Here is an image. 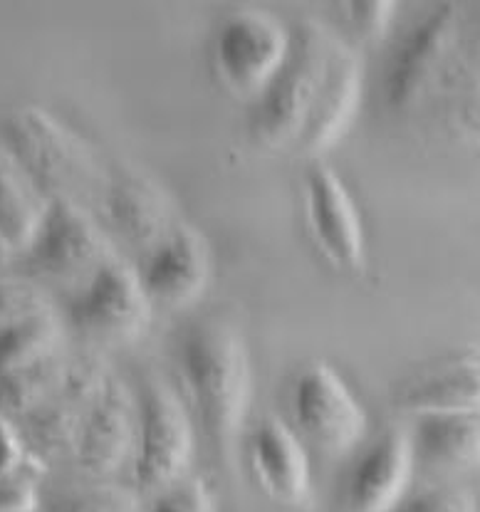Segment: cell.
Masks as SVG:
<instances>
[{"mask_svg": "<svg viewBox=\"0 0 480 512\" xmlns=\"http://www.w3.org/2000/svg\"><path fill=\"white\" fill-rule=\"evenodd\" d=\"M176 369L203 436L228 456L243 433L253 394V369L240 329L223 315L193 320L176 344Z\"/></svg>", "mask_w": 480, "mask_h": 512, "instance_id": "cell-1", "label": "cell"}, {"mask_svg": "<svg viewBox=\"0 0 480 512\" xmlns=\"http://www.w3.org/2000/svg\"><path fill=\"white\" fill-rule=\"evenodd\" d=\"M292 45L283 70L253 99L250 134L265 149L290 151L320 102L342 40L317 20H300L290 28Z\"/></svg>", "mask_w": 480, "mask_h": 512, "instance_id": "cell-2", "label": "cell"}, {"mask_svg": "<svg viewBox=\"0 0 480 512\" xmlns=\"http://www.w3.org/2000/svg\"><path fill=\"white\" fill-rule=\"evenodd\" d=\"M50 198H75L102 181L95 149L62 119L28 104L8 114L0 132Z\"/></svg>", "mask_w": 480, "mask_h": 512, "instance_id": "cell-3", "label": "cell"}, {"mask_svg": "<svg viewBox=\"0 0 480 512\" xmlns=\"http://www.w3.org/2000/svg\"><path fill=\"white\" fill-rule=\"evenodd\" d=\"M193 421L179 391L164 376H146L137 399L132 475L139 493L159 495L189 475Z\"/></svg>", "mask_w": 480, "mask_h": 512, "instance_id": "cell-4", "label": "cell"}, {"mask_svg": "<svg viewBox=\"0 0 480 512\" xmlns=\"http://www.w3.org/2000/svg\"><path fill=\"white\" fill-rule=\"evenodd\" d=\"M290 416L297 436L327 456L352 453L369 431L364 404L327 362H310L295 374L290 384Z\"/></svg>", "mask_w": 480, "mask_h": 512, "instance_id": "cell-5", "label": "cell"}, {"mask_svg": "<svg viewBox=\"0 0 480 512\" xmlns=\"http://www.w3.org/2000/svg\"><path fill=\"white\" fill-rule=\"evenodd\" d=\"M292 33L265 10H238L216 30L211 47L213 72L233 94L258 97L283 70Z\"/></svg>", "mask_w": 480, "mask_h": 512, "instance_id": "cell-6", "label": "cell"}, {"mask_svg": "<svg viewBox=\"0 0 480 512\" xmlns=\"http://www.w3.org/2000/svg\"><path fill=\"white\" fill-rule=\"evenodd\" d=\"M30 263L45 278L77 287L117 258L102 226L75 198H52L48 216L28 250Z\"/></svg>", "mask_w": 480, "mask_h": 512, "instance_id": "cell-7", "label": "cell"}, {"mask_svg": "<svg viewBox=\"0 0 480 512\" xmlns=\"http://www.w3.org/2000/svg\"><path fill=\"white\" fill-rule=\"evenodd\" d=\"M305 221L312 245L337 273L357 275L367 265V231L347 184L330 166L317 164L305 176Z\"/></svg>", "mask_w": 480, "mask_h": 512, "instance_id": "cell-8", "label": "cell"}, {"mask_svg": "<svg viewBox=\"0 0 480 512\" xmlns=\"http://www.w3.org/2000/svg\"><path fill=\"white\" fill-rule=\"evenodd\" d=\"M151 307L137 268L112 258L77 287L70 300V320L95 339L132 342L149 327Z\"/></svg>", "mask_w": 480, "mask_h": 512, "instance_id": "cell-9", "label": "cell"}, {"mask_svg": "<svg viewBox=\"0 0 480 512\" xmlns=\"http://www.w3.org/2000/svg\"><path fill=\"white\" fill-rule=\"evenodd\" d=\"M414 470L411 433L389 428L369 443L349 468L342 490L344 512H394L409 495Z\"/></svg>", "mask_w": 480, "mask_h": 512, "instance_id": "cell-10", "label": "cell"}, {"mask_svg": "<svg viewBox=\"0 0 480 512\" xmlns=\"http://www.w3.org/2000/svg\"><path fill=\"white\" fill-rule=\"evenodd\" d=\"M245 458L255 485L273 503L302 508L312 495V466L295 428L263 416L245 436Z\"/></svg>", "mask_w": 480, "mask_h": 512, "instance_id": "cell-11", "label": "cell"}, {"mask_svg": "<svg viewBox=\"0 0 480 512\" xmlns=\"http://www.w3.org/2000/svg\"><path fill=\"white\" fill-rule=\"evenodd\" d=\"M151 305L189 307L211 280V248L206 235L191 226H176L144 253L137 268Z\"/></svg>", "mask_w": 480, "mask_h": 512, "instance_id": "cell-12", "label": "cell"}, {"mask_svg": "<svg viewBox=\"0 0 480 512\" xmlns=\"http://www.w3.org/2000/svg\"><path fill=\"white\" fill-rule=\"evenodd\" d=\"M394 409L404 414H480V352H453L421 364L396 384Z\"/></svg>", "mask_w": 480, "mask_h": 512, "instance_id": "cell-13", "label": "cell"}, {"mask_svg": "<svg viewBox=\"0 0 480 512\" xmlns=\"http://www.w3.org/2000/svg\"><path fill=\"white\" fill-rule=\"evenodd\" d=\"M463 3H443L433 8L419 25L406 33L394 50L386 70L384 97L394 112H409L424 90L448 47L456 43L461 30Z\"/></svg>", "mask_w": 480, "mask_h": 512, "instance_id": "cell-14", "label": "cell"}, {"mask_svg": "<svg viewBox=\"0 0 480 512\" xmlns=\"http://www.w3.org/2000/svg\"><path fill=\"white\" fill-rule=\"evenodd\" d=\"M137 446V399L119 376L109 374L82 421L75 458L90 475H112L132 463Z\"/></svg>", "mask_w": 480, "mask_h": 512, "instance_id": "cell-15", "label": "cell"}, {"mask_svg": "<svg viewBox=\"0 0 480 512\" xmlns=\"http://www.w3.org/2000/svg\"><path fill=\"white\" fill-rule=\"evenodd\" d=\"M104 206L114 231L144 253L179 226L169 191L139 169H122L107 181Z\"/></svg>", "mask_w": 480, "mask_h": 512, "instance_id": "cell-16", "label": "cell"}, {"mask_svg": "<svg viewBox=\"0 0 480 512\" xmlns=\"http://www.w3.org/2000/svg\"><path fill=\"white\" fill-rule=\"evenodd\" d=\"M359 102H362V65H359L357 55L347 45H342L320 102L312 109L290 154L300 156V159H317L330 151L352 127Z\"/></svg>", "mask_w": 480, "mask_h": 512, "instance_id": "cell-17", "label": "cell"}, {"mask_svg": "<svg viewBox=\"0 0 480 512\" xmlns=\"http://www.w3.org/2000/svg\"><path fill=\"white\" fill-rule=\"evenodd\" d=\"M52 198L0 134V245L28 253Z\"/></svg>", "mask_w": 480, "mask_h": 512, "instance_id": "cell-18", "label": "cell"}, {"mask_svg": "<svg viewBox=\"0 0 480 512\" xmlns=\"http://www.w3.org/2000/svg\"><path fill=\"white\" fill-rule=\"evenodd\" d=\"M416 466L433 470L480 468V414L416 416L411 428Z\"/></svg>", "mask_w": 480, "mask_h": 512, "instance_id": "cell-19", "label": "cell"}, {"mask_svg": "<svg viewBox=\"0 0 480 512\" xmlns=\"http://www.w3.org/2000/svg\"><path fill=\"white\" fill-rule=\"evenodd\" d=\"M62 352V322L45 307L0 332V376Z\"/></svg>", "mask_w": 480, "mask_h": 512, "instance_id": "cell-20", "label": "cell"}, {"mask_svg": "<svg viewBox=\"0 0 480 512\" xmlns=\"http://www.w3.org/2000/svg\"><path fill=\"white\" fill-rule=\"evenodd\" d=\"M67 362L70 359L60 352L13 374L0 376V414L30 416L48 404L65 381Z\"/></svg>", "mask_w": 480, "mask_h": 512, "instance_id": "cell-21", "label": "cell"}, {"mask_svg": "<svg viewBox=\"0 0 480 512\" xmlns=\"http://www.w3.org/2000/svg\"><path fill=\"white\" fill-rule=\"evenodd\" d=\"M43 466L30 453L28 461L8 475H0V512H38Z\"/></svg>", "mask_w": 480, "mask_h": 512, "instance_id": "cell-22", "label": "cell"}, {"mask_svg": "<svg viewBox=\"0 0 480 512\" xmlns=\"http://www.w3.org/2000/svg\"><path fill=\"white\" fill-rule=\"evenodd\" d=\"M48 512H139V498L119 485H92L60 498Z\"/></svg>", "mask_w": 480, "mask_h": 512, "instance_id": "cell-23", "label": "cell"}, {"mask_svg": "<svg viewBox=\"0 0 480 512\" xmlns=\"http://www.w3.org/2000/svg\"><path fill=\"white\" fill-rule=\"evenodd\" d=\"M342 20L347 23L349 33L362 43H377L391 28L396 3L389 0H364V3H342L337 5Z\"/></svg>", "mask_w": 480, "mask_h": 512, "instance_id": "cell-24", "label": "cell"}, {"mask_svg": "<svg viewBox=\"0 0 480 512\" xmlns=\"http://www.w3.org/2000/svg\"><path fill=\"white\" fill-rule=\"evenodd\" d=\"M149 512H216V503L206 480L186 475L184 480L154 495Z\"/></svg>", "mask_w": 480, "mask_h": 512, "instance_id": "cell-25", "label": "cell"}, {"mask_svg": "<svg viewBox=\"0 0 480 512\" xmlns=\"http://www.w3.org/2000/svg\"><path fill=\"white\" fill-rule=\"evenodd\" d=\"M394 512H476V500L456 485H436L406 495Z\"/></svg>", "mask_w": 480, "mask_h": 512, "instance_id": "cell-26", "label": "cell"}, {"mask_svg": "<svg viewBox=\"0 0 480 512\" xmlns=\"http://www.w3.org/2000/svg\"><path fill=\"white\" fill-rule=\"evenodd\" d=\"M40 310H45V297L38 287L23 280H0V332Z\"/></svg>", "mask_w": 480, "mask_h": 512, "instance_id": "cell-27", "label": "cell"}, {"mask_svg": "<svg viewBox=\"0 0 480 512\" xmlns=\"http://www.w3.org/2000/svg\"><path fill=\"white\" fill-rule=\"evenodd\" d=\"M28 456L30 453L25 448V438L8 421V416L0 414V475H8L13 470H18L28 461Z\"/></svg>", "mask_w": 480, "mask_h": 512, "instance_id": "cell-28", "label": "cell"}, {"mask_svg": "<svg viewBox=\"0 0 480 512\" xmlns=\"http://www.w3.org/2000/svg\"><path fill=\"white\" fill-rule=\"evenodd\" d=\"M463 30L468 47L480 62V3H463Z\"/></svg>", "mask_w": 480, "mask_h": 512, "instance_id": "cell-29", "label": "cell"}]
</instances>
